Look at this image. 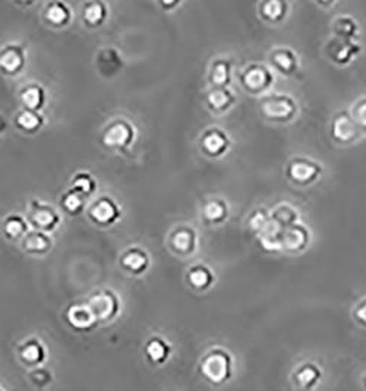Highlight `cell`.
Here are the masks:
<instances>
[{
  "label": "cell",
  "mask_w": 366,
  "mask_h": 391,
  "mask_svg": "<svg viewBox=\"0 0 366 391\" xmlns=\"http://www.w3.org/2000/svg\"><path fill=\"white\" fill-rule=\"evenodd\" d=\"M199 371L204 378L214 384L222 385L227 383L233 375V358L227 350L222 347L211 349L208 353L201 359Z\"/></svg>",
  "instance_id": "6da1fadb"
},
{
  "label": "cell",
  "mask_w": 366,
  "mask_h": 391,
  "mask_svg": "<svg viewBox=\"0 0 366 391\" xmlns=\"http://www.w3.org/2000/svg\"><path fill=\"white\" fill-rule=\"evenodd\" d=\"M87 305L92 311L94 317L97 318V321H108L113 317L117 315L119 313V299L117 296L112 292H99L94 293L91 298L88 299Z\"/></svg>",
  "instance_id": "7a4b0ae2"
},
{
  "label": "cell",
  "mask_w": 366,
  "mask_h": 391,
  "mask_svg": "<svg viewBox=\"0 0 366 391\" xmlns=\"http://www.w3.org/2000/svg\"><path fill=\"white\" fill-rule=\"evenodd\" d=\"M261 109L268 119L284 120L296 113V104L288 96H269L263 101Z\"/></svg>",
  "instance_id": "3957f363"
},
{
  "label": "cell",
  "mask_w": 366,
  "mask_h": 391,
  "mask_svg": "<svg viewBox=\"0 0 366 391\" xmlns=\"http://www.w3.org/2000/svg\"><path fill=\"white\" fill-rule=\"evenodd\" d=\"M321 173V166L306 158H296L288 167V176L299 185H306L315 181Z\"/></svg>",
  "instance_id": "277c9868"
},
{
  "label": "cell",
  "mask_w": 366,
  "mask_h": 391,
  "mask_svg": "<svg viewBox=\"0 0 366 391\" xmlns=\"http://www.w3.org/2000/svg\"><path fill=\"white\" fill-rule=\"evenodd\" d=\"M66 319L69 322V326L78 331H90L99 322L87 303H76L67 308Z\"/></svg>",
  "instance_id": "5b68a950"
},
{
  "label": "cell",
  "mask_w": 366,
  "mask_h": 391,
  "mask_svg": "<svg viewBox=\"0 0 366 391\" xmlns=\"http://www.w3.org/2000/svg\"><path fill=\"white\" fill-rule=\"evenodd\" d=\"M18 355L26 367L38 368L43 367V363L47 359V349L40 340L30 339L19 346Z\"/></svg>",
  "instance_id": "8992f818"
},
{
  "label": "cell",
  "mask_w": 366,
  "mask_h": 391,
  "mask_svg": "<svg viewBox=\"0 0 366 391\" xmlns=\"http://www.w3.org/2000/svg\"><path fill=\"white\" fill-rule=\"evenodd\" d=\"M293 380L299 390L314 391L322 380V369L315 363H303L293 372Z\"/></svg>",
  "instance_id": "52a82bcc"
},
{
  "label": "cell",
  "mask_w": 366,
  "mask_h": 391,
  "mask_svg": "<svg viewBox=\"0 0 366 391\" xmlns=\"http://www.w3.org/2000/svg\"><path fill=\"white\" fill-rule=\"evenodd\" d=\"M271 83H273V75L264 66L253 65L242 75V84L251 91H264Z\"/></svg>",
  "instance_id": "ba28073f"
},
{
  "label": "cell",
  "mask_w": 366,
  "mask_h": 391,
  "mask_svg": "<svg viewBox=\"0 0 366 391\" xmlns=\"http://www.w3.org/2000/svg\"><path fill=\"white\" fill-rule=\"evenodd\" d=\"M133 140V129L126 122H116L104 132L103 141L110 148H124Z\"/></svg>",
  "instance_id": "9c48e42d"
},
{
  "label": "cell",
  "mask_w": 366,
  "mask_h": 391,
  "mask_svg": "<svg viewBox=\"0 0 366 391\" xmlns=\"http://www.w3.org/2000/svg\"><path fill=\"white\" fill-rule=\"evenodd\" d=\"M90 215L94 222L100 224H112L119 219L120 210L110 198H101L97 202H94V206L90 210Z\"/></svg>",
  "instance_id": "30bf717a"
},
{
  "label": "cell",
  "mask_w": 366,
  "mask_h": 391,
  "mask_svg": "<svg viewBox=\"0 0 366 391\" xmlns=\"http://www.w3.org/2000/svg\"><path fill=\"white\" fill-rule=\"evenodd\" d=\"M309 240V233L305 227L294 224L283 232V249H288L292 252L302 251L306 248Z\"/></svg>",
  "instance_id": "8fae6325"
},
{
  "label": "cell",
  "mask_w": 366,
  "mask_h": 391,
  "mask_svg": "<svg viewBox=\"0 0 366 391\" xmlns=\"http://www.w3.org/2000/svg\"><path fill=\"white\" fill-rule=\"evenodd\" d=\"M333 138L338 142H349L356 137V124L347 113L337 115L333 120Z\"/></svg>",
  "instance_id": "7c38bea8"
},
{
  "label": "cell",
  "mask_w": 366,
  "mask_h": 391,
  "mask_svg": "<svg viewBox=\"0 0 366 391\" xmlns=\"http://www.w3.org/2000/svg\"><path fill=\"white\" fill-rule=\"evenodd\" d=\"M144 352L147 359L154 363V365H163L170 358L172 346L169 344V342L161 339V337H153V339L147 342Z\"/></svg>",
  "instance_id": "4fadbf2b"
},
{
  "label": "cell",
  "mask_w": 366,
  "mask_h": 391,
  "mask_svg": "<svg viewBox=\"0 0 366 391\" xmlns=\"http://www.w3.org/2000/svg\"><path fill=\"white\" fill-rule=\"evenodd\" d=\"M283 232L284 228L271 219L264 231L258 235L261 247L265 251H271V252L283 249Z\"/></svg>",
  "instance_id": "5bb4252c"
},
{
  "label": "cell",
  "mask_w": 366,
  "mask_h": 391,
  "mask_svg": "<svg viewBox=\"0 0 366 391\" xmlns=\"http://www.w3.org/2000/svg\"><path fill=\"white\" fill-rule=\"evenodd\" d=\"M358 51H359V46L351 43L350 40L337 38L328 46V55L337 63L350 62L351 59H353V56L358 55Z\"/></svg>",
  "instance_id": "9a60e30c"
},
{
  "label": "cell",
  "mask_w": 366,
  "mask_h": 391,
  "mask_svg": "<svg viewBox=\"0 0 366 391\" xmlns=\"http://www.w3.org/2000/svg\"><path fill=\"white\" fill-rule=\"evenodd\" d=\"M31 222L42 228V231H51L58 226L59 223V215L54 213L53 208L38 204V202H34L33 206V211H31Z\"/></svg>",
  "instance_id": "2e32d148"
},
{
  "label": "cell",
  "mask_w": 366,
  "mask_h": 391,
  "mask_svg": "<svg viewBox=\"0 0 366 391\" xmlns=\"http://www.w3.org/2000/svg\"><path fill=\"white\" fill-rule=\"evenodd\" d=\"M228 147L227 135L220 129H210L202 137V148L210 156H220Z\"/></svg>",
  "instance_id": "e0dca14e"
},
{
  "label": "cell",
  "mask_w": 366,
  "mask_h": 391,
  "mask_svg": "<svg viewBox=\"0 0 366 391\" xmlns=\"http://www.w3.org/2000/svg\"><path fill=\"white\" fill-rule=\"evenodd\" d=\"M24 51L18 46H9L0 53V69L6 74H17L24 66Z\"/></svg>",
  "instance_id": "ac0fdd59"
},
{
  "label": "cell",
  "mask_w": 366,
  "mask_h": 391,
  "mask_svg": "<svg viewBox=\"0 0 366 391\" xmlns=\"http://www.w3.org/2000/svg\"><path fill=\"white\" fill-rule=\"evenodd\" d=\"M271 63L283 74H293L297 69V58L289 49H277L271 55Z\"/></svg>",
  "instance_id": "d6986e66"
},
{
  "label": "cell",
  "mask_w": 366,
  "mask_h": 391,
  "mask_svg": "<svg viewBox=\"0 0 366 391\" xmlns=\"http://www.w3.org/2000/svg\"><path fill=\"white\" fill-rule=\"evenodd\" d=\"M122 265H124L131 273H142L148 265L147 253L141 249H132L124 255L122 258Z\"/></svg>",
  "instance_id": "ffe728a7"
},
{
  "label": "cell",
  "mask_w": 366,
  "mask_h": 391,
  "mask_svg": "<svg viewBox=\"0 0 366 391\" xmlns=\"http://www.w3.org/2000/svg\"><path fill=\"white\" fill-rule=\"evenodd\" d=\"M122 66V58L112 49L103 50L99 56V67L104 75H112Z\"/></svg>",
  "instance_id": "44dd1931"
},
{
  "label": "cell",
  "mask_w": 366,
  "mask_h": 391,
  "mask_svg": "<svg viewBox=\"0 0 366 391\" xmlns=\"http://www.w3.org/2000/svg\"><path fill=\"white\" fill-rule=\"evenodd\" d=\"M189 283L199 290H204L213 285V273L207 267H194L191 272H189Z\"/></svg>",
  "instance_id": "7402d4cb"
},
{
  "label": "cell",
  "mask_w": 366,
  "mask_h": 391,
  "mask_svg": "<svg viewBox=\"0 0 366 391\" xmlns=\"http://www.w3.org/2000/svg\"><path fill=\"white\" fill-rule=\"evenodd\" d=\"M44 99H46V96H44V91H43L42 87L33 85V87L22 91V101L28 110L35 112L38 109H42Z\"/></svg>",
  "instance_id": "603a6c76"
},
{
  "label": "cell",
  "mask_w": 366,
  "mask_h": 391,
  "mask_svg": "<svg viewBox=\"0 0 366 391\" xmlns=\"http://www.w3.org/2000/svg\"><path fill=\"white\" fill-rule=\"evenodd\" d=\"M24 247L26 251L30 252H35V253H42L46 252L50 247H51V240L46 233L37 232V233H31L26 236Z\"/></svg>",
  "instance_id": "cb8c5ba5"
},
{
  "label": "cell",
  "mask_w": 366,
  "mask_h": 391,
  "mask_svg": "<svg viewBox=\"0 0 366 391\" xmlns=\"http://www.w3.org/2000/svg\"><path fill=\"white\" fill-rule=\"evenodd\" d=\"M334 33L337 34V38L350 40L358 33V24L353 18L340 17L334 22Z\"/></svg>",
  "instance_id": "d4e9b609"
},
{
  "label": "cell",
  "mask_w": 366,
  "mask_h": 391,
  "mask_svg": "<svg viewBox=\"0 0 366 391\" xmlns=\"http://www.w3.org/2000/svg\"><path fill=\"white\" fill-rule=\"evenodd\" d=\"M271 219H273L277 224H280L283 228H288L296 224L297 213L290 206H280L273 211V214H271Z\"/></svg>",
  "instance_id": "484cf974"
},
{
  "label": "cell",
  "mask_w": 366,
  "mask_h": 391,
  "mask_svg": "<svg viewBox=\"0 0 366 391\" xmlns=\"http://www.w3.org/2000/svg\"><path fill=\"white\" fill-rule=\"evenodd\" d=\"M286 8L288 5L284 2H277V0H269V2H264L260 5L263 17L268 21H278L284 15H286Z\"/></svg>",
  "instance_id": "4316f807"
},
{
  "label": "cell",
  "mask_w": 366,
  "mask_h": 391,
  "mask_svg": "<svg viewBox=\"0 0 366 391\" xmlns=\"http://www.w3.org/2000/svg\"><path fill=\"white\" fill-rule=\"evenodd\" d=\"M173 248L178 252H189L192 251L194 244H195V236L192 231H188V228H182V231L176 232L173 239H172Z\"/></svg>",
  "instance_id": "83f0119b"
},
{
  "label": "cell",
  "mask_w": 366,
  "mask_h": 391,
  "mask_svg": "<svg viewBox=\"0 0 366 391\" xmlns=\"http://www.w3.org/2000/svg\"><path fill=\"white\" fill-rule=\"evenodd\" d=\"M226 215H227V206L223 201L214 199V201H210L208 204L204 207V217H206V220H208L211 223L223 222L226 219Z\"/></svg>",
  "instance_id": "f1b7e54d"
},
{
  "label": "cell",
  "mask_w": 366,
  "mask_h": 391,
  "mask_svg": "<svg viewBox=\"0 0 366 391\" xmlns=\"http://www.w3.org/2000/svg\"><path fill=\"white\" fill-rule=\"evenodd\" d=\"M208 104L213 107L215 110H224L230 106V103L233 101L232 97V92L227 91L226 88H219V90H214L208 94Z\"/></svg>",
  "instance_id": "f546056e"
},
{
  "label": "cell",
  "mask_w": 366,
  "mask_h": 391,
  "mask_svg": "<svg viewBox=\"0 0 366 391\" xmlns=\"http://www.w3.org/2000/svg\"><path fill=\"white\" fill-rule=\"evenodd\" d=\"M17 125L24 129V131H28V132H33V131H37L40 126L43 125V119L40 115H37L35 112L33 110H24L18 115L17 117Z\"/></svg>",
  "instance_id": "4dcf8cb0"
},
{
  "label": "cell",
  "mask_w": 366,
  "mask_h": 391,
  "mask_svg": "<svg viewBox=\"0 0 366 391\" xmlns=\"http://www.w3.org/2000/svg\"><path fill=\"white\" fill-rule=\"evenodd\" d=\"M107 15V10L104 3L101 2H92L88 3L84 9V19L90 24V25H100Z\"/></svg>",
  "instance_id": "1f68e13d"
},
{
  "label": "cell",
  "mask_w": 366,
  "mask_h": 391,
  "mask_svg": "<svg viewBox=\"0 0 366 391\" xmlns=\"http://www.w3.org/2000/svg\"><path fill=\"white\" fill-rule=\"evenodd\" d=\"M69 9L65 3H51L47 8V19L54 24V25H65L67 21H69Z\"/></svg>",
  "instance_id": "d6a6232c"
},
{
  "label": "cell",
  "mask_w": 366,
  "mask_h": 391,
  "mask_svg": "<svg viewBox=\"0 0 366 391\" xmlns=\"http://www.w3.org/2000/svg\"><path fill=\"white\" fill-rule=\"evenodd\" d=\"M30 380L37 388L44 390L53 383V372L49 368L38 367L30 372Z\"/></svg>",
  "instance_id": "836d02e7"
},
{
  "label": "cell",
  "mask_w": 366,
  "mask_h": 391,
  "mask_svg": "<svg viewBox=\"0 0 366 391\" xmlns=\"http://www.w3.org/2000/svg\"><path fill=\"white\" fill-rule=\"evenodd\" d=\"M230 79V67L228 63L224 60H217L211 71V81L219 87H223L228 83Z\"/></svg>",
  "instance_id": "e575fe53"
},
{
  "label": "cell",
  "mask_w": 366,
  "mask_h": 391,
  "mask_svg": "<svg viewBox=\"0 0 366 391\" xmlns=\"http://www.w3.org/2000/svg\"><path fill=\"white\" fill-rule=\"evenodd\" d=\"M26 223L22 217H19V215H12V217H9L5 223V233L9 236V238H19L22 236L25 232H26Z\"/></svg>",
  "instance_id": "d590c367"
},
{
  "label": "cell",
  "mask_w": 366,
  "mask_h": 391,
  "mask_svg": "<svg viewBox=\"0 0 366 391\" xmlns=\"http://www.w3.org/2000/svg\"><path fill=\"white\" fill-rule=\"evenodd\" d=\"M72 191L81 194V195H88L94 191V179L90 176V174H84V173H79L76 176L72 179Z\"/></svg>",
  "instance_id": "8d00e7d4"
},
{
  "label": "cell",
  "mask_w": 366,
  "mask_h": 391,
  "mask_svg": "<svg viewBox=\"0 0 366 391\" xmlns=\"http://www.w3.org/2000/svg\"><path fill=\"white\" fill-rule=\"evenodd\" d=\"M62 204H63V208H65L67 213L76 214V213H79L81 210H83V207H84V199H83V197H81V194H78V192H75V191H71V192H67V194L63 197Z\"/></svg>",
  "instance_id": "74e56055"
},
{
  "label": "cell",
  "mask_w": 366,
  "mask_h": 391,
  "mask_svg": "<svg viewBox=\"0 0 366 391\" xmlns=\"http://www.w3.org/2000/svg\"><path fill=\"white\" fill-rule=\"evenodd\" d=\"M269 220H271V215L265 210H258L251 215L249 227L252 228V232L260 235L265 228V226L269 223Z\"/></svg>",
  "instance_id": "f35d334b"
},
{
  "label": "cell",
  "mask_w": 366,
  "mask_h": 391,
  "mask_svg": "<svg viewBox=\"0 0 366 391\" xmlns=\"http://www.w3.org/2000/svg\"><path fill=\"white\" fill-rule=\"evenodd\" d=\"M353 120H355L356 126L366 129V100L359 101L353 107Z\"/></svg>",
  "instance_id": "ab89813d"
},
{
  "label": "cell",
  "mask_w": 366,
  "mask_h": 391,
  "mask_svg": "<svg viewBox=\"0 0 366 391\" xmlns=\"http://www.w3.org/2000/svg\"><path fill=\"white\" fill-rule=\"evenodd\" d=\"M353 315L356 318V321L359 324H362L363 327H366V299L362 301L353 311Z\"/></svg>",
  "instance_id": "60d3db41"
},
{
  "label": "cell",
  "mask_w": 366,
  "mask_h": 391,
  "mask_svg": "<svg viewBox=\"0 0 366 391\" xmlns=\"http://www.w3.org/2000/svg\"><path fill=\"white\" fill-rule=\"evenodd\" d=\"M5 129H6V122H5L2 117H0V135L5 132Z\"/></svg>",
  "instance_id": "b9f144b4"
},
{
  "label": "cell",
  "mask_w": 366,
  "mask_h": 391,
  "mask_svg": "<svg viewBox=\"0 0 366 391\" xmlns=\"http://www.w3.org/2000/svg\"><path fill=\"white\" fill-rule=\"evenodd\" d=\"M363 383H365V388H366V375H365V381Z\"/></svg>",
  "instance_id": "7bdbcfd3"
},
{
  "label": "cell",
  "mask_w": 366,
  "mask_h": 391,
  "mask_svg": "<svg viewBox=\"0 0 366 391\" xmlns=\"http://www.w3.org/2000/svg\"><path fill=\"white\" fill-rule=\"evenodd\" d=\"M0 391H5V390H3V388H2V387H0Z\"/></svg>",
  "instance_id": "ee69618b"
}]
</instances>
